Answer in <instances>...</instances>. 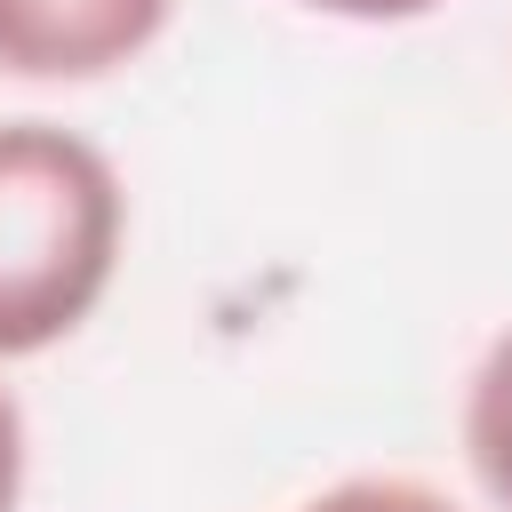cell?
<instances>
[{
    "mask_svg": "<svg viewBox=\"0 0 512 512\" xmlns=\"http://www.w3.org/2000/svg\"><path fill=\"white\" fill-rule=\"evenodd\" d=\"M296 8H312V16H344V24H416V16H432L440 0H296Z\"/></svg>",
    "mask_w": 512,
    "mask_h": 512,
    "instance_id": "6",
    "label": "cell"
},
{
    "mask_svg": "<svg viewBox=\"0 0 512 512\" xmlns=\"http://www.w3.org/2000/svg\"><path fill=\"white\" fill-rule=\"evenodd\" d=\"M16 496H24V408L0 384V512H16Z\"/></svg>",
    "mask_w": 512,
    "mask_h": 512,
    "instance_id": "5",
    "label": "cell"
},
{
    "mask_svg": "<svg viewBox=\"0 0 512 512\" xmlns=\"http://www.w3.org/2000/svg\"><path fill=\"white\" fill-rule=\"evenodd\" d=\"M296 512H464V504L424 488V480H408V472H352V480L304 496Z\"/></svg>",
    "mask_w": 512,
    "mask_h": 512,
    "instance_id": "4",
    "label": "cell"
},
{
    "mask_svg": "<svg viewBox=\"0 0 512 512\" xmlns=\"http://www.w3.org/2000/svg\"><path fill=\"white\" fill-rule=\"evenodd\" d=\"M464 464L496 512H512V328L488 336L464 384Z\"/></svg>",
    "mask_w": 512,
    "mask_h": 512,
    "instance_id": "3",
    "label": "cell"
},
{
    "mask_svg": "<svg viewBox=\"0 0 512 512\" xmlns=\"http://www.w3.org/2000/svg\"><path fill=\"white\" fill-rule=\"evenodd\" d=\"M176 0H0V72L8 80H112L160 32Z\"/></svg>",
    "mask_w": 512,
    "mask_h": 512,
    "instance_id": "2",
    "label": "cell"
},
{
    "mask_svg": "<svg viewBox=\"0 0 512 512\" xmlns=\"http://www.w3.org/2000/svg\"><path fill=\"white\" fill-rule=\"evenodd\" d=\"M128 248L120 168L56 120H0V360L88 328Z\"/></svg>",
    "mask_w": 512,
    "mask_h": 512,
    "instance_id": "1",
    "label": "cell"
}]
</instances>
